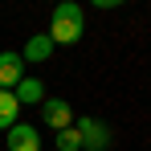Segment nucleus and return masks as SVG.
<instances>
[{"mask_svg": "<svg viewBox=\"0 0 151 151\" xmlns=\"http://www.w3.org/2000/svg\"><path fill=\"white\" fill-rule=\"evenodd\" d=\"M82 29H86V17L74 0H61L49 17V41L53 45H78L82 41Z\"/></svg>", "mask_w": 151, "mask_h": 151, "instance_id": "f257e3e1", "label": "nucleus"}, {"mask_svg": "<svg viewBox=\"0 0 151 151\" xmlns=\"http://www.w3.org/2000/svg\"><path fill=\"white\" fill-rule=\"evenodd\" d=\"M41 123L49 127V131H65V127H74V106L65 98H45L41 102Z\"/></svg>", "mask_w": 151, "mask_h": 151, "instance_id": "f03ea898", "label": "nucleus"}, {"mask_svg": "<svg viewBox=\"0 0 151 151\" xmlns=\"http://www.w3.org/2000/svg\"><path fill=\"white\" fill-rule=\"evenodd\" d=\"M78 135H82V151H106L110 143V127L98 123V119H78Z\"/></svg>", "mask_w": 151, "mask_h": 151, "instance_id": "7ed1b4c3", "label": "nucleus"}, {"mask_svg": "<svg viewBox=\"0 0 151 151\" xmlns=\"http://www.w3.org/2000/svg\"><path fill=\"white\" fill-rule=\"evenodd\" d=\"M8 151H41V127L17 123L8 131Z\"/></svg>", "mask_w": 151, "mask_h": 151, "instance_id": "20e7f679", "label": "nucleus"}, {"mask_svg": "<svg viewBox=\"0 0 151 151\" xmlns=\"http://www.w3.org/2000/svg\"><path fill=\"white\" fill-rule=\"evenodd\" d=\"M21 78H25V57L12 53V49L0 53V90H17Z\"/></svg>", "mask_w": 151, "mask_h": 151, "instance_id": "39448f33", "label": "nucleus"}, {"mask_svg": "<svg viewBox=\"0 0 151 151\" xmlns=\"http://www.w3.org/2000/svg\"><path fill=\"white\" fill-rule=\"evenodd\" d=\"M49 53H53L49 33H37V37H29V45L21 49V57H25V65H41V61H45Z\"/></svg>", "mask_w": 151, "mask_h": 151, "instance_id": "423d86ee", "label": "nucleus"}, {"mask_svg": "<svg viewBox=\"0 0 151 151\" xmlns=\"http://www.w3.org/2000/svg\"><path fill=\"white\" fill-rule=\"evenodd\" d=\"M12 94H17V102H21V106H41V102H45V86H41V78H21V86H17V90H12Z\"/></svg>", "mask_w": 151, "mask_h": 151, "instance_id": "0eeeda50", "label": "nucleus"}, {"mask_svg": "<svg viewBox=\"0 0 151 151\" xmlns=\"http://www.w3.org/2000/svg\"><path fill=\"white\" fill-rule=\"evenodd\" d=\"M17 114H21V102L12 90H0V131H12L17 127Z\"/></svg>", "mask_w": 151, "mask_h": 151, "instance_id": "6e6552de", "label": "nucleus"}, {"mask_svg": "<svg viewBox=\"0 0 151 151\" xmlns=\"http://www.w3.org/2000/svg\"><path fill=\"white\" fill-rule=\"evenodd\" d=\"M57 151H82V135H78V127L57 131Z\"/></svg>", "mask_w": 151, "mask_h": 151, "instance_id": "1a4fd4ad", "label": "nucleus"}]
</instances>
